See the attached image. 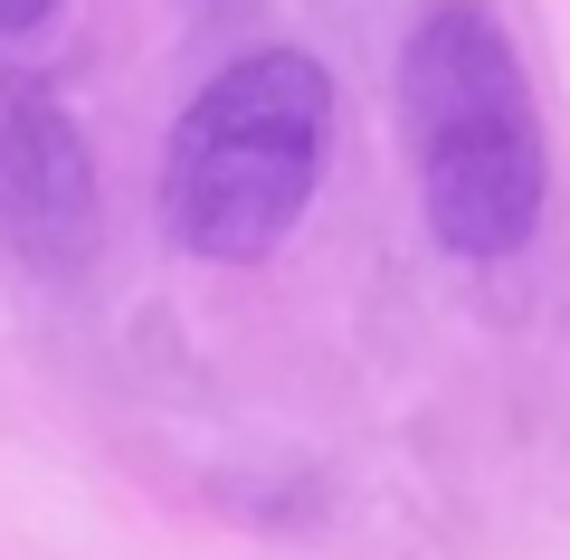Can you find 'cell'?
<instances>
[{
	"instance_id": "obj_1",
	"label": "cell",
	"mask_w": 570,
	"mask_h": 560,
	"mask_svg": "<svg viewBox=\"0 0 570 560\" xmlns=\"http://www.w3.org/2000/svg\"><path fill=\"white\" fill-rule=\"evenodd\" d=\"M400 124L419 153V200L448 257H513L542 228L551 143L523 48L485 0H438L400 48Z\"/></svg>"
},
{
	"instance_id": "obj_2",
	"label": "cell",
	"mask_w": 570,
	"mask_h": 560,
	"mask_svg": "<svg viewBox=\"0 0 570 560\" xmlns=\"http://www.w3.org/2000/svg\"><path fill=\"white\" fill-rule=\"evenodd\" d=\"M324 153H333V77L305 48H247L171 124L163 228L209 266H257L314 209Z\"/></svg>"
},
{
	"instance_id": "obj_3",
	"label": "cell",
	"mask_w": 570,
	"mask_h": 560,
	"mask_svg": "<svg viewBox=\"0 0 570 560\" xmlns=\"http://www.w3.org/2000/svg\"><path fill=\"white\" fill-rule=\"evenodd\" d=\"M0 238L39 276H77L105 238L96 153L48 86H0Z\"/></svg>"
},
{
	"instance_id": "obj_4",
	"label": "cell",
	"mask_w": 570,
	"mask_h": 560,
	"mask_svg": "<svg viewBox=\"0 0 570 560\" xmlns=\"http://www.w3.org/2000/svg\"><path fill=\"white\" fill-rule=\"evenodd\" d=\"M48 20H58V0H0V39H29Z\"/></svg>"
}]
</instances>
